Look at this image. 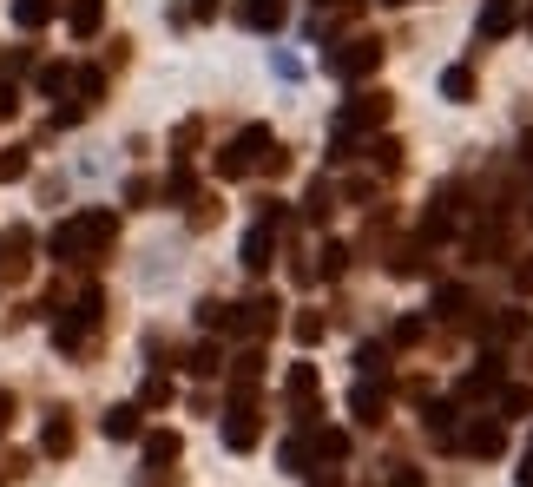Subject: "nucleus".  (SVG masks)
<instances>
[{
    "label": "nucleus",
    "instance_id": "obj_36",
    "mask_svg": "<svg viewBox=\"0 0 533 487\" xmlns=\"http://www.w3.org/2000/svg\"><path fill=\"white\" fill-rule=\"evenodd\" d=\"M527 27H533V14H527Z\"/></svg>",
    "mask_w": 533,
    "mask_h": 487
},
{
    "label": "nucleus",
    "instance_id": "obj_32",
    "mask_svg": "<svg viewBox=\"0 0 533 487\" xmlns=\"http://www.w3.org/2000/svg\"><path fill=\"white\" fill-rule=\"evenodd\" d=\"M323 336V316H297V343H316Z\"/></svg>",
    "mask_w": 533,
    "mask_h": 487
},
{
    "label": "nucleus",
    "instance_id": "obj_34",
    "mask_svg": "<svg viewBox=\"0 0 533 487\" xmlns=\"http://www.w3.org/2000/svg\"><path fill=\"white\" fill-rule=\"evenodd\" d=\"M514 290H520V297H533V257H527V264H514Z\"/></svg>",
    "mask_w": 533,
    "mask_h": 487
},
{
    "label": "nucleus",
    "instance_id": "obj_9",
    "mask_svg": "<svg viewBox=\"0 0 533 487\" xmlns=\"http://www.w3.org/2000/svg\"><path fill=\"white\" fill-rule=\"evenodd\" d=\"M270 251H277V224L257 218L251 231H244V270H270Z\"/></svg>",
    "mask_w": 533,
    "mask_h": 487
},
{
    "label": "nucleus",
    "instance_id": "obj_31",
    "mask_svg": "<svg viewBox=\"0 0 533 487\" xmlns=\"http://www.w3.org/2000/svg\"><path fill=\"white\" fill-rule=\"evenodd\" d=\"M40 93H66V66H47V73H40Z\"/></svg>",
    "mask_w": 533,
    "mask_h": 487
},
{
    "label": "nucleus",
    "instance_id": "obj_10",
    "mask_svg": "<svg viewBox=\"0 0 533 487\" xmlns=\"http://www.w3.org/2000/svg\"><path fill=\"white\" fill-rule=\"evenodd\" d=\"M501 376H507V369H501V356H481V369H468V376H461V402H474V395H494V389H501Z\"/></svg>",
    "mask_w": 533,
    "mask_h": 487
},
{
    "label": "nucleus",
    "instance_id": "obj_29",
    "mask_svg": "<svg viewBox=\"0 0 533 487\" xmlns=\"http://www.w3.org/2000/svg\"><path fill=\"white\" fill-rule=\"evenodd\" d=\"M145 402H152V409H158V402H172V382L152 376V382H145Z\"/></svg>",
    "mask_w": 533,
    "mask_h": 487
},
{
    "label": "nucleus",
    "instance_id": "obj_17",
    "mask_svg": "<svg viewBox=\"0 0 533 487\" xmlns=\"http://www.w3.org/2000/svg\"><path fill=\"white\" fill-rule=\"evenodd\" d=\"M106 435L112 441H139L145 435V422H139V409H132V402H119V409L106 415Z\"/></svg>",
    "mask_w": 533,
    "mask_h": 487
},
{
    "label": "nucleus",
    "instance_id": "obj_12",
    "mask_svg": "<svg viewBox=\"0 0 533 487\" xmlns=\"http://www.w3.org/2000/svg\"><path fill=\"white\" fill-rule=\"evenodd\" d=\"M435 316H441V323H468V316H474V297L461 290V283H441V290H435Z\"/></svg>",
    "mask_w": 533,
    "mask_h": 487
},
{
    "label": "nucleus",
    "instance_id": "obj_19",
    "mask_svg": "<svg viewBox=\"0 0 533 487\" xmlns=\"http://www.w3.org/2000/svg\"><path fill=\"white\" fill-rule=\"evenodd\" d=\"M53 0H14V27H47Z\"/></svg>",
    "mask_w": 533,
    "mask_h": 487
},
{
    "label": "nucleus",
    "instance_id": "obj_22",
    "mask_svg": "<svg viewBox=\"0 0 533 487\" xmlns=\"http://www.w3.org/2000/svg\"><path fill=\"white\" fill-rule=\"evenodd\" d=\"M520 330H527V316H520V310H507V316H494V323H487V336H494V343H514Z\"/></svg>",
    "mask_w": 533,
    "mask_h": 487
},
{
    "label": "nucleus",
    "instance_id": "obj_14",
    "mask_svg": "<svg viewBox=\"0 0 533 487\" xmlns=\"http://www.w3.org/2000/svg\"><path fill=\"white\" fill-rule=\"evenodd\" d=\"M40 455H73V422H66V415H47V428H40Z\"/></svg>",
    "mask_w": 533,
    "mask_h": 487
},
{
    "label": "nucleus",
    "instance_id": "obj_11",
    "mask_svg": "<svg viewBox=\"0 0 533 487\" xmlns=\"http://www.w3.org/2000/svg\"><path fill=\"white\" fill-rule=\"evenodd\" d=\"M237 27L277 33V27H283V0H244V7H237Z\"/></svg>",
    "mask_w": 533,
    "mask_h": 487
},
{
    "label": "nucleus",
    "instance_id": "obj_24",
    "mask_svg": "<svg viewBox=\"0 0 533 487\" xmlns=\"http://www.w3.org/2000/svg\"><path fill=\"white\" fill-rule=\"evenodd\" d=\"M303 211H310V224L330 218V185H310V198H303Z\"/></svg>",
    "mask_w": 533,
    "mask_h": 487
},
{
    "label": "nucleus",
    "instance_id": "obj_16",
    "mask_svg": "<svg viewBox=\"0 0 533 487\" xmlns=\"http://www.w3.org/2000/svg\"><path fill=\"white\" fill-rule=\"evenodd\" d=\"M501 33H514V0H487L481 7V40H501Z\"/></svg>",
    "mask_w": 533,
    "mask_h": 487
},
{
    "label": "nucleus",
    "instance_id": "obj_15",
    "mask_svg": "<svg viewBox=\"0 0 533 487\" xmlns=\"http://www.w3.org/2000/svg\"><path fill=\"white\" fill-rule=\"evenodd\" d=\"M99 20H106V7L99 0H66V27L86 40V33H99Z\"/></svg>",
    "mask_w": 533,
    "mask_h": 487
},
{
    "label": "nucleus",
    "instance_id": "obj_33",
    "mask_svg": "<svg viewBox=\"0 0 533 487\" xmlns=\"http://www.w3.org/2000/svg\"><path fill=\"white\" fill-rule=\"evenodd\" d=\"M165 191H172V198H191V172H185V165H178V172L165 178Z\"/></svg>",
    "mask_w": 533,
    "mask_h": 487
},
{
    "label": "nucleus",
    "instance_id": "obj_25",
    "mask_svg": "<svg viewBox=\"0 0 533 487\" xmlns=\"http://www.w3.org/2000/svg\"><path fill=\"white\" fill-rule=\"evenodd\" d=\"M79 93H86V106H93V99L106 93V73H99V66H79Z\"/></svg>",
    "mask_w": 533,
    "mask_h": 487
},
{
    "label": "nucleus",
    "instance_id": "obj_26",
    "mask_svg": "<svg viewBox=\"0 0 533 487\" xmlns=\"http://www.w3.org/2000/svg\"><path fill=\"white\" fill-rule=\"evenodd\" d=\"M501 409H507V415H527V409H533V389H507Z\"/></svg>",
    "mask_w": 533,
    "mask_h": 487
},
{
    "label": "nucleus",
    "instance_id": "obj_13",
    "mask_svg": "<svg viewBox=\"0 0 533 487\" xmlns=\"http://www.w3.org/2000/svg\"><path fill=\"white\" fill-rule=\"evenodd\" d=\"M172 461H178V435H172V428H152V435H145V468L165 474Z\"/></svg>",
    "mask_w": 533,
    "mask_h": 487
},
{
    "label": "nucleus",
    "instance_id": "obj_5",
    "mask_svg": "<svg viewBox=\"0 0 533 487\" xmlns=\"http://www.w3.org/2000/svg\"><path fill=\"white\" fill-rule=\"evenodd\" d=\"M461 455H474V461H494V455H507V422L481 415L474 428H461Z\"/></svg>",
    "mask_w": 533,
    "mask_h": 487
},
{
    "label": "nucleus",
    "instance_id": "obj_3",
    "mask_svg": "<svg viewBox=\"0 0 533 487\" xmlns=\"http://www.w3.org/2000/svg\"><path fill=\"white\" fill-rule=\"evenodd\" d=\"M376 66H382V40H343V47H330L336 79H369Z\"/></svg>",
    "mask_w": 533,
    "mask_h": 487
},
{
    "label": "nucleus",
    "instance_id": "obj_30",
    "mask_svg": "<svg viewBox=\"0 0 533 487\" xmlns=\"http://www.w3.org/2000/svg\"><path fill=\"white\" fill-rule=\"evenodd\" d=\"M27 172V152H0V178H20Z\"/></svg>",
    "mask_w": 533,
    "mask_h": 487
},
{
    "label": "nucleus",
    "instance_id": "obj_4",
    "mask_svg": "<svg viewBox=\"0 0 533 487\" xmlns=\"http://www.w3.org/2000/svg\"><path fill=\"white\" fill-rule=\"evenodd\" d=\"M218 435H224V448H237V455H244V448H257V435H264V422H257V402H231Z\"/></svg>",
    "mask_w": 533,
    "mask_h": 487
},
{
    "label": "nucleus",
    "instance_id": "obj_7",
    "mask_svg": "<svg viewBox=\"0 0 533 487\" xmlns=\"http://www.w3.org/2000/svg\"><path fill=\"white\" fill-rule=\"evenodd\" d=\"M349 415H356L362 428L389 422V389H382V382H356V389H349Z\"/></svg>",
    "mask_w": 533,
    "mask_h": 487
},
{
    "label": "nucleus",
    "instance_id": "obj_23",
    "mask_svg": "<svg viewBox=\"0 0 533 487\" xmlns=\"http://www.w3.org/2000/svg\"><path fill=\"white\" fill-rule=\"evenodd\" d=\"M382 362H389V349H382V343H362V356H356L362 382H376V376H382Z\"/></svg>",
    "mask_w": 533,
    "mask_h": 487
},
{
    "label": "nucleus",
    "instance_id": "obj_20",
    "mask_svg": "<svg viewBox=\"0 0 533 487\" xmlns=\"http://www.w3.org/2000/svg\"><path fill=\"white\" fill-rule=\"evenodd\" d=\"M218 343H191V356H185V369H191V376H218Z\"/></svg>",
    "mask_w": 533,
    "mask_h": 487
},
{
    "label": "nucleus",
    "instance_id": "obj_35",
    "mask_svg": "<svg viewBox=\"0 0 533 487\" xmlns=\"http://www.w3.org/2000/svg\"><path fill=\"white\" fill-rule=\"evenodd\" d=\"M520 487H533V441H527V455H520V474H514Z\"/></svg>",
    "mask_w": 533,
    "mask_h": 487
},
{
    "label": "nucleus",
    "instance_id": "obj_6",
    "mask_svg": "<svg viewBox=\"0 0 533 487\" xmlns=\"http://www.w3.org/2000/svg\"><path fill=\"white\" fill-rule=\"evenodd\" d=\"M283 389H290V409H297V428L316 422V369L310 362H290V376H283Z\"/></svg>",
    "mask_w": 533,
    "mask_h": 487
},
{
    "label": "nucleus",
    "instance_id": "obj_8",
    "mask_svg": "<svg viewBox=\"0 0 533 487\" xmlns=\"http://www.w3.org/2000/svg\"><path fill=\"white\" fill-rule=\"evenodd\" d=\"M231 330H237V336H251V343H257V336H270V330H277V303H270V297L237 303V323H231Z\"/></svg>",
    "mask_w": 533,
    "mask_h": 487
},
{
    "label": "nucleus",
    "instance_id": "obj_27",
    "mask_svg": "<svg viewBox=\"0 0 533 487\" xmlns=\"http://www.w3.org/2000/svg\"><path fill=\"white\" fill-rule=\"evenodd\" d=\"M389 487H428V481H422V468H402V461H395V468H389Z\"/></svg>",
    "mask_w": 533,
    "mask_h": 487
},
{
    "label": "nucleus",
    "instance_id": "obj_28",
    "mask_svg": "<svg viewBox=\"0 0 533 487\" xmlns=\"http://www.w3.org/2000/svg\"><path fill=\"white\" fill-rule=\"evenodd\" d=\"M303 481H310V487H343V468H310Z\"/></svg>",
    "mask_w": 533,
    "mask_h": 487
},
{
    "label": "nucleus",
    "instance_id": "obj_2",
    "mask_svg": "<svg viewBox=\"0 0 533 487\" xmlns=\"http://www.w3.org/2000/svg\"><path fill=\"white\" fill-rule=\"evenodd\" d=\"M270 158H277V139H270V126H244L231 145L218 152V178H244V172H264Z\"/></svg>",
    "mask_w": 533,
    "mask_h": 487
},
{
    "label": "nucleus",
    "instance_id": "obj_1",
    "mask_svg": "<svg viewBox=\"0 0 533 487\" xmlns=\"http://www.w3.org/2000/svg\"><path fill=\"white\" fill-rule=\"evenodd\" d=\"M112 237H119V218H112V211H79V218L53 224L47 251L60 257V264H93V257H106Z\"/></svg>",
    "mask_w": 533,
    "mask_h": 487
},
{
    "label": "nucleus",
    "instance_id": "obj_18",
    "mask_svg": "<svg viewBox=\"0 0 533 487\" xmlns=\"http://www.w3.org/2000/svg\"><path fill=\"white\" fill-rule=\"evenodd\" d=\"M198 323H204V330H231V323H237V303H218V297L198 303Z\"/></svg>",
    "mask_w": 533,
    "mask_h": 487
},
{
    "label": "nucleus",
    "instance_id": "obj_21",
    "mask_svg": "<svg viewBox=\"0 0 533 487\" xmlns=\"http://www.w3.org/2000/svg\"><path fill=\"white\" fill-rule=\"evenodd\" d=\"M441 93L455 99V106H461V99H474V73H468V66H448V73H441Z\"/></svg>",
    "mask_w": 533,
    "mask_h": 487
}]
</instances>
